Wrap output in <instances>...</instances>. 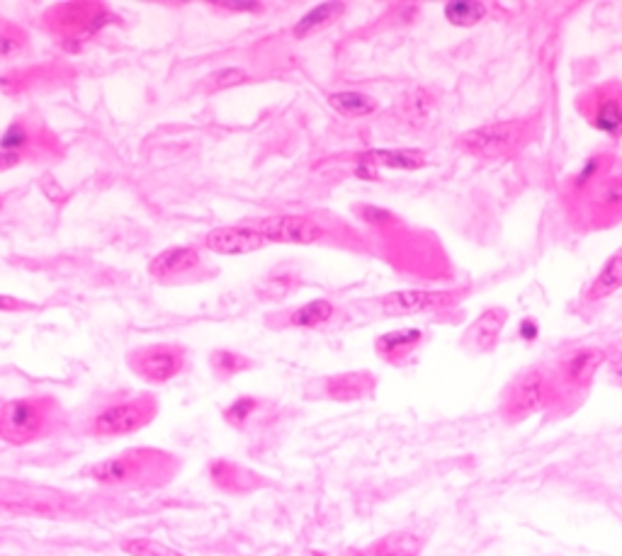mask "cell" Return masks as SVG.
I'll return each mask as SVG.
<instances>
[{
  "instance_id": "6da1fadb",
  "label": "cell",
  "mask_w": 622,
  "mask_h": 556,
  "mask_svg": "<svg viewBox=\"0 0 622 556\" xmlns=\"http://www.w3.org/2000/svg\"><path fill=\"white\" fill-rule=\"evenodd\" d=\"M183 469V459L161 447H129L117 455L88 464L81 476L117 491L163 489Z\"/></svg>"
},
{
  "instance_id": "7a4b0ae2",
  "label": "cell",
  "mask_w": 622,
  "mask_h": 556,
  "mask_svg": "<svg viewBox=\"0 0 622 556\" xmlns=\"http://www.w3.org/2000/svg\"><path fill=\"white\" fill-rule=\"evenodd\" d=\"M69 428L61 401L52 394H30L0 401V442L27 447L56 438Z\"/></svg>"
},
{
  "instance_id": "3957f363",
  "label": "cell",
  "mask_w": 622,
  "mask_h": 556,
  "mask_svg": "<svg viewBox=\"0 0 622 556\" xmlns=\"http://www.w3.org/2000/svg\"><path fill=\"white\" fill-rule=\"evenodd\" d=\"M122 17L107 3L98 0H73V3H54L39 15V27L54 37L66 54H78L88 39L98 37L110 27H120Z\"/></svg>"
},
{
  "instance_id": "277c9868",
  "label": "cell",
  "mask_w": 622,
  "mask_h": 556,
  "mask_svg": "<svg viewBox=\"0 0 622 556\" xmlns=\"http://www.w3.org/2000/svg\"><path fill=\"white\" fill-rule=\"evenodd\" d=\"M161 411V401L154 391H139V394H117L105 396L88 411L81 421V433L93 440H115L139 433L156 421Z\"/></svg>"
},
{
  "instance_id": "5b68a950",
  "label": "cell",
  "mask_w": 622,
  "mask_h": 556,
  "mask_svg": "<svg viewBox=\"0 0 622 556\" xmlns=\"http://www.w3.org/2000/svg\"><path fill=\"white\" fill-rule=\"evenodd\" d=\"M537 132L535 117L503 119V122L479 124L457 136V149L479 161H503L513 158L533 141Z\"/></svg>"
},
{
  "instance_id": "8992f818",
  "label": "cell",
  "mask_w": 622,
  "mask_h": 556,
  "mask_svg": "<svg viewBox=\"0 0 622 556\" xmlns=\"http://www.w3.org/2000/svg\"><path fill=\"white\" fill-rule=\"evenodd\" d=\"M0 151L20 153L27 163L59 161L66 153L54 129L37 115L15 117L0 134Z\"/></svg>"
},
{
  "instance_id": "52a82bcc",
  "label": "cell",
  "mask_w": 622,
  "mask_h": 556,
  "mask_svg": "<svg viewBox=\"0 0 622 556\" xmlns=\"http://www.w3.org/2000/svg\"><path fill=\"white\" fill-rule=\"evenodd\" d=\"M127 367L151 387L173 382L188 367V348L180 343H151L127 353Z\"/></svg>"
},
{
  "instance_id": "ba28073f",
  "label": "cell",
  "mask_w": 622,
  "mask_h": 556,
  "mask_svg": "<svg viewBox=\"0 0 622 556\" xmlns=\"http://www.w3.org/2000/svg\"><path fill=\"white\" fill-rule=\"evenodd\" d=\"M78 71L69 61H42V64L10 68L0 73V95L5 98H25V95L44 93V90L64 88L76 81Z\"/></svg>"
},
{
  "instance_id": "9c48e42d",
  "label": "cell",
  "mask_w": 622,
  "mask_h": 556,
  "mask_svg": "<svg viewBox=\"0 0 622 556\" xmlns=\"http://www.w3.org/2000/svg\"><path fill=\"white\" fill-rule=\"evenodd\" d=\"M576 110L596 132L608 139H622V83L603 81L586 88L576 98Z\"/></svg>"
},
{
  "instance_id": "30bf717a",
  "label": "cell",
  "mask_w": 622,
  "mask_h": 556,
  "mask_svg": "<svg viewBox=\"0 0 622 556\" xmlns=\"http://www.w3.org/2000/svg\"><path fill=\"white\" fill-rule=\"evenodd\" d=\"M469 297V287L452 289H397L375 299V306L384 316H416L448 311Z\"/></svg>"
},
{
  "instance_id": "8fae6325",
  "label": "cell",
  "mask_w": 622,
  "mask_h": 556,
  "mask_svg": "<svg viewBox=\"0 0 622 556\" xmlns=\"http://www.w3.org/2000/svg\"><path fill=\"white\" fill-rule=\"evenodd\" d=\"M552 396V374L535 367V370L520 374L516 382L511 384V389L506 394V404H503V416L511 423L525 421V418H530L533 413H540L542 408L550 404Z\"/></svg>"
},
{
  "instance_id": "7c38bea8",
  "label": "cell",
  "mask_w": 622,
  "mask_h": 556,
  "mask_svg": "<svg viewBox=\"0 0 622 556\" xmlns=\"http://www.w3.org/2000/svg\"><path fill=\"white\" fill-rule=\"evenodd\" d=\"M149 277L158 285H185L207 277V263L197 246H171L149 263Z\"/></svg>"
},
{
  "instance_id": "4fadbf2b",
  "label": "cell",
  "mask_w": 622,
  "mask_h": 556,
  "mask_svg": "<svg viewBox=\"0 0 622 556\" xmlns=\"http://www.w3.org/2000/svg\"><path fill=\"white\" fill-rule=\"evenodd\" d=\"M610 348L603 345H586V348H574L567 355L559 357L557 370L552 374L554 391H581L593 382L598 370L608 365Z\"/></svg>"
},
{
  "instance_id": "5bb4252c",
  "label": "cell",
  "mask_w": 622,
  "mask_h": 556,
  "mask_svg": "<svg viewBox=\"0 0 622 556\" xmlns=\"http://www.w3.org/2000/svg\"><path fill=\"white\" fill-rule=\"evenodd\" d=\"M584 226L591 231L610 229L622 221V170H613L581 204Z\"/></svg>"
},
{
  "instance_id": "9a60e30c",
  "label": "cell",
  "mask_w": 622,
  "mask_h": 556,
  "mask_svg": "<svg viewBox=\"0 0 622 556\" xmlns=\"http://www.w3.org/2000/svg\"><path fill=\"white\" fill-rule=\"evenodd\" d=\"M258 231L268 243H292V246H311L329 236V229L309 214H273L260 221Z\"/></svg>"
},
{
  "instance_id": "2e32d148",
  "label": "cell",
  "mask_w": 622,
  "mask_h": 556,
  "mask_svg": "<svg viewBox=\"0 0 622 556\" xmlns=\"http://www.w3.org/2000/svg\"><path fill=\"white\" fill-rule=\"evenodd\" d=\"M377 377L370 370L338 372L314 382L307 391L309 399H326L336 404H353V401H365L375 394Z\"/></svg>"
},
{
  "instance_id": "e0dca14e",
  "label": "cell",
  "mask_w": 622,
  "mask_h": 556,
  "mask_svg": "<svg viewBox=\"0 0 622 556\" xmlns=\"http://www.w3.org/2000/svg\"><path fill=\"white\" fill-rule=\"evenodd\" d=\"M615 163H618V156H615L613 151L608 149L593 151L591 156L581 163V168L576 170L574 175H569L567 185H564V202H567L571 209H579L586 197L591 195L593 187L613 173Z\"/></svg>"
},
{
  "instance_id": "ac0fdd59",
  "label": "cell",
  "mask_w": 622,
  "mask_h": 556,
  "mask_svg": "<svg viewBox=\"0 0 622 556\" xmlns=\"http://www.w3.org/2000/svg\"><path fill=\"white\" fill-rule=\"evenodd\" d=\"M202 246L217 255H251L268 246V241L253 226L231 224L207 231L205 238H202Z\"/></svg>"
},
{
  "instance_id": "d6986e66",
  "label": "cell",
  "mask_w": 622,
  "mask_h": 556,
  "mask_svg": "<svg viewBox=\"0 0 622 556\" xmlns=\"http://www.w3.org/2000/svg\"><path fill=\"white\" fill-rule=\"evenodd\" d=\"M338 316H341V306L333 304L331 299H309V302L285 311V314L280 316V321H270L268 326L273 328V331H280V328L316 331V328L331 326Z\"/></svg>"
},
{
  "instance_id": "ffe728a7",
  "label": "cell",
  "mask_w": 622,
  "mask_h": 556,
  "mask_svg": "<svg viewBox=\"0 0 622 556\" xmlns=\"http://www.w3.org/2000/svg\"><path fill=\"white\" fill-rule=\"evenodd\" d=\"M426 340L428 333L423 328H397V331L382 333L375 338V353L387 365L404 367L423 348Z\"/></svg>"
},
{
  "instance_id": "44dd1931",
  "label": "cell",
  "mask_w": 622,
  "mask_h": 556,
  "mask_svg": "<svg viewBox=\"0 0 622 556\" xmlns=\"http://www.w3.org/2000/svg\"><path fill=\"white\" fill-rule=\"evenodd\" d=\"M209 481L217 486L219 491L229 493V496H243V493L258 491L260 486L265 484L263 476L251 472L248 467H241V464L231 462V459H212L207 467Z\"/></svg>"
},
{
  "instance_id": "7402d4cb",
  "label": "cell",
  "mask_w": 622,
  "mask_h": 556,
  "mask_svg": "<svg viewBox=\"0 0 622 556\" xmlns=\"http://www.w3.org/2000/svg\"><path fill=\"white\" fill-rule=\"evenodd\" d=\"M506 323H508V309H503V306H489V309H484L482 314L472 321V326L467 328L462 343H465L467 348H472V353H494Z\"/></svg>"
},
{
  "instance_id": "603a6c76",
  "label": "cell",
  "mask_w": 622,
  "mask_h": 556,
  "mask_svg": "<svg viewBox=\"0 0 622 556\" xmlns=\"http://www.w3.org/2000/svg\"><path fill=\"white\" fill-rule=\"evenodd\" d=\"M355 163H367L372 168L392 170H421L428 166V153L421 149H370L348 156Z\"/></svg>"
},
{
  "instance_id": "cb8c5ba5",
  "label": "cell",
  "mask_w": 622,
  "mask_h": 556,
  "mask_svg": "<svg viewBox=\"0 0 622 556\" xmlns=\"http://www.w3.org/2000/svg\"><path fill=\"white\" fill-rule=\"evenodd\" d=\"M348 5L338 3V0H331V3H321L314 5L309 13H304L297 22L290 27V37L294 42H304V39H311L314 34L329 30L331 25H336L343 15H346Z\"/></svg>"
},
{
  "instance_id": "d4e9b609",
  "label": "cell",
  "mask_w": 622,
  "mask_h": 556,
  "mask_svg": "<svg viewBox=\"0 0 622 556\" xmlns=\"http://www.w3.org/2000/svg\"><path fill=\"white\" fill-rule=\"evenodd\" d=\"M426 547V537L414 530H397L360 549L358 556H418Z\"/></svg>"
},
{
  "instance_id": "484cf974",
  "label": "cell",
  "mask_w": 622,
  "mask_h": 556,
  "mask_svg": "<svg viewBox=\"0 0 622 556\" xmlns=\"http://www.w3.org/2000/svg\"><path fill=\"white\" fill-rule=\"evenodd\" d=\"M299 287H302V272L273 270L265 277H260V280L256 282V287H253V294H256V299H260V302L275 304V302H282V299L292 297Z\"/></svg>"
},
{
  "instance_id": "4316f807",
  "label": "cell",
  "mask_w": 622,
  "mask_h": 556,
  "mask_svg": "<svg viewBox=\"0 0 622 556\" xmlns=\"http://www.w3.org/2000/svg\"><path fill=\"white\" fill-rule=\"evenodd\" d=\"M618 289H622V248H618L608 260L603 263V268L598 270V275L593 277L591 285L586 287L584 302L586 304H598L603 299L613 297Z\"/></svg>"
},
{
  "instance_id": "83f0119b",
  "label": "cell",
  "mask_w": 622,
  "mask_h": 556,
  "mask_svg": "<svg viewBox=\"0 0 622 556\" xmlns=\"http://www.w3.org/2000/svg\"><path fill=\"white\" fill-rule=\"evenodd\" d=\"M329 105L338 112V115L348 119L372 117L377 110H380V102L372 98V95L360 93V90H338V93H331Z\"/></svg>"
},
{
  "instance_id": "f1b7e54d",
  "label": "cell",
  "mask_w": 622,
  "mask_h": 556,
  "mask_svg": "<svg viewBox=\"0 0 622 556\" xmlns=\"http://www.w3.org/2000/svg\"><path fill=\"white\" fill-rule=\"evenodd\" d=\"M256 367V360L236 350L217 348L209 353V370H212L217 382H229V379L239 377L243 372H251Z\"/></svg>"
},
{
  "instance_id": "f546056e",
  "label": "cell",
  "mask_w": 622,
  "mask_h": 556,
  "mask_svg": "<svg viewBox=\"0 0 622 556\" xmlns=\"http://www.w3.org/2000/svg\"><path fill=\"white\" fill-rule=\"evenodd\" d=\"M263 411H265V399H260V396L243 394L224 408L222 418H224V423L231 425L234 430H248L253 423H256V418Z\"/></svg>"
},
{
  "instance_id": "4dcf8cb0",
  "label": "cell",
  "mask_w": 622,
  "mask_h": 556,
  "mask_svg": "<svg viewBox=\"0 0 622 556\" xmlns=\"http://www.w3.org/2000/svg\"><path fill=\"white\" fill-rule=\"evenodd\" d=\"M32 47L30 32L13 20L0 17V61H10Z\"/></svg>"
},
{
  "instance_id": "1f68e13d",
  "label": "cell",
  "mask_w": 622,
  "mask_h": 556,
  "mask_svg": "<svg viewBox=\"0 0 622 556\" xmlns=\"http://www.w3.org/2000/svg\"><path fill=\"white\" fill-rule=\"evenodd\" d=\"M445 20L455 27H474L489 17V5L477 3V0H457L443 8Z\"/></svg>"
},
{
  "instance_id": "d6a6232c",
  "label": "cell",
  "mask_w": 622,
  "mask_h": 556,
  "mask_svg": "<svg viewBox=\"0 0 622 556\" xmlns=\"http://www.w3.org/2000/svg\"><path fill=\"white\" fill-rule=\"evenodd\" d=\"M433 105H435L433 95L428 93L426 88H416L411 90V93H406L404 100H401V115H404L406 122L418 127V124L431 119Z\"/></svg>"
},
{
  "instance_id": "836d02e7",
  "label": "cell",
  "mask_w": 622,
  "mask_h": 556,
  "mask_svg": "<svg viewBox=\"0 0 622 556\" xmlns=\"http://www.w3.org/2000/svg\"><path fill=\"white\" fill-rule=\"evenodd\" d=\"M248 81H251V78H248V73L243 71V68L226 66V68H217V71H212L209 76H205V81L200 83V90L205 95H217V93H222V90L236 88V85H243Z\"/></svg>"
},
{
  "instance_id": "e575fe53",
  "label": "cell",
  "mask_w": 622,
  "mask_h": 556,
  "mask_svg": "<svg viewBox=\"0 0 622 556\" xmlns=\"http://www.w3.org/2000/svg\"><path fill=\"white\" fill-rule=\"evenodd\" d=\"M120 549L127 556H185L178 549L168 547V544L151 540V537H129V540H122Z\"/></svg>"
},
{
  "instance_id": "d590c367",
  "label": "cell",
  "mask_w": 622,
  "mask_h": 556,
  "mask_svg": "<svg viewBox=\"0 0 622 556\" xmlns=\"http://www.w3.org/2000/svg\"><path fill=\"white\" fill-rule=\"evenodd\" d=\"M355 212H358V217L363 219L365 224L377 226V229H387V226L401 224L397 214L389 212V209L384 207H377V204H355Z\"/></svg>"
},
{
  "instance_id": "8d00e7d4",
  "label": "cell",
  "mask_w": 622,
  "mask_h": 556,
  "mask_svg": "<svg viewBox=\"0 0 622 556\" xmlns=\"http://www.w3.org/2000/svg\"><path fill=\"white\" fill-rule=\"evenodd\" d=\"M35 302H25V299L13 297V294L0 292V314H25V311H35Z\"/></svg>"
},
{
  "instance_id": "74e56055",
  "label": "cell",
  "mask_w": 622,
  "mask_h": 556,
  "mask_svg": "<svg viewBox=\"0 0 622 556\" xmlns=\"http://www.w3.org/2000/svg\"><path fill=\"white\" fill-rule=\"evenodd\" d=\"M212 10L219 13H234V15H246V13H263V3H214Z\"/></svg>"
},
{
  "instance_id": "f35d334b",
  "label": "cell",
  "mask_w": 622,
  "mask_h": 556,
  "mask_svg": "<svg viewBox=\"0 0 622 556\" xmlns=\"http://www.w3.org/2000/svg\"><path fill=\"white\" fill-rule=\"evenodd\" d=\"M540 336V323H537L533 316H525L518 326V338L525 340V343H533Z\"/></svg>"
},
{
  "instance_id": "ab89813d",
  "label": "cell",
  "mask_w": 622,
  "mask_h": 556,
  "mask_svg": "<svg viewBox=\"0 0 622 556\" xmlns=\"http://www.w3.org/2000/svg\"><path fill=\"white\" fill-rule=\"evenodd\" d=\"M27 163L20 153H10V151H0V173H8V170L22 166Z\"/></svg>"
},
{
  "instance_id": "60d3db41",
  "label": "cell",
  "mask_w": 622,
  "mask_h": 556,
  "mask_svg": "<svg viewBox=\"0 0 622 556\" xmlns=\"http://www.w3.org/2000/svg\"><path fill=\"white\" fill-rule=\"evenodd\" d=\"M608 367L610 372L615 374V377L622 379V350H610V357H608Z\"/></svg>"
},
{
  "instance_id": "b9f144b4",
  "label": "cell",
  "mask_w": 622,
  "mask_h": 556,
  "mask_svg": "<svg viewBox=\"0 0 622 556\" xmlns=\"http://www.w3.org/2000/svg\"><path fill=\"white\" fill-rule=\"evenodd\" d=\"M3 207H5V197L0 195V212H3Z\"/></svg>"
}]
</instances>
